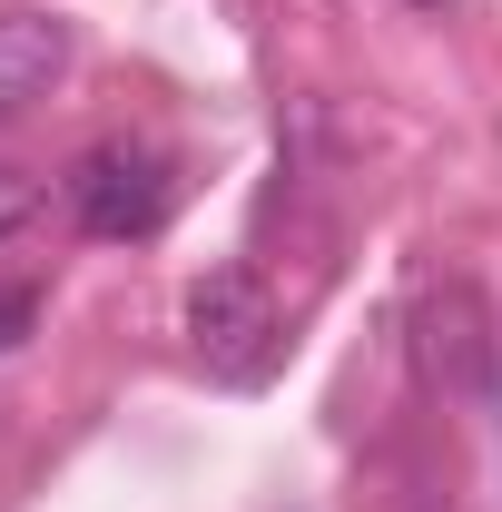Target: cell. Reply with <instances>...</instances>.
Returning <instances> with one entry per match:
<instances>
[{"label": "cell", "instance_id": "3", "mask_svg": "<svg viewBox=\"0 0 502 512\" xmlns=\"http://www.w3.org/2000/svg\"><path fill=\"white\" fill-rule=\"evenodd\" d=\"M69 69V20L50 10H0V119H20L30 99H50Z\"/></svg>", "mask_w": 502, "mask_h": 512}, {"label": "cell", "instance_id": "2", "mask_svg": "<svg viewBox=\"0 0 502 512\" xmlns=\"http://www.w3.org/2000/svg\"><path fill=\"white\" fill-rule=\"evenodd\" d=\"M69 207H79L89 237H158V217H168V168H158L148 148H89V158L69 168Z\"/></svg>", "mask_w": 502, "mask_h": 512}, {"label": "cell", "instance_id": "5", "mask_svg": "<svg viewBox=\"0 0 502 512\" xmlns=\"http://www.w3.org/2000/svg\"><path fill=\"white\" fill-rule=\"evenodd\" d=\"M30 207H40V188H30V178H20V168H0V237H10V227H20V217H30Z\"/></svg>", "mask_w": 502, "mask_h": 512}, {"label": "cell", "instance_id": "1", "mask_svg": "<svg viewBox=\"0 0 502 512\" xmlns=\"http://www.w3.org/2000/svg\"><path fill=\"white\" fill-rule=\"evenodd\" d=\"M188 345L207 375L227 384H256L276 365V306H266V286H256L247 266H217V276H197L188 296Z\"/></svg>", "mask_w": 502, "mask_h": 512}, {"label": "cell", "instance_id": "4", "mask_svg": "<svg viewBox=\"0 0 502 512\" xmlns=\"http://www.w3.org/2000/svg\"><path fill=\"white\" fill-rule=\"evenodd\" d=\"M30 316H40V296H30V286H10V296H0V355L30 335Z\"/></svg>", "mask_w": 502, "mask_h": 512}]
</instances>
